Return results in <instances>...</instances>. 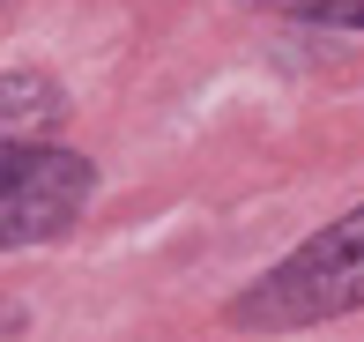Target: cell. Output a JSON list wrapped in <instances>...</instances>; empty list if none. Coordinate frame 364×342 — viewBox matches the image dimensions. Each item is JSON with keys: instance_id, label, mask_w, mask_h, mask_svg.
I'll return each mask as SVG.
<instances>
[{"instance_id": "obj_3", "label": "cell", "mask_w": 364, "mask_h": 342, "mask_svg": "<svg viewBox=\"0 0 364 342\" xmlns=\"http://www.w3.org/2000/svg\"><path fill=\"white\" fill-rule=\"evenodd\" d=\"M53 112H60V97L45 75H0V134H30Z\"/></svg>"}, {"instance_id": "obj_2", "label": "cell", "mask_w": 364, "mask_h": 342, "mask_svg": "<svg viewBox=\"0 0 364 342\" xmlns=\"http://www.w3.org/2000/svg\"><path fill=\"white\" fill-rule=\"evenodd\" d=\"M90 186L97 171L75 149H38V141L0 149V246H38V238L68 231Z\"/></svg>"}, {"instance_id": "obj_4", "label": "cell", "mask_w": 364, "mask_h": 342, "mask_svg": "<svg viewBox=\"0 0 364 342\" xmlns=\"http://www.w3.org/2000/svg\"><path fill=\"white\" fill-rule=\"evenodd\" d=\"M283 15H305V23H335V30H364V0H275Z\"/></svg>"}, {"instance_id": "obj_1", "label": "cell", "mask_w": 364, "mask_h": 342, "mask_svg": "<svg viewBox=\"0 0 364 342\" xmlns=\"http://www.w3.org/2000/svg\"><path fill=\"white\" fill-rule=\"evenodd\" d=\"M364 305V208L342 216L335 231L305 238L253 298L238 305L245 328H312V320H335Z\"/></svg>"}]
</instances>
